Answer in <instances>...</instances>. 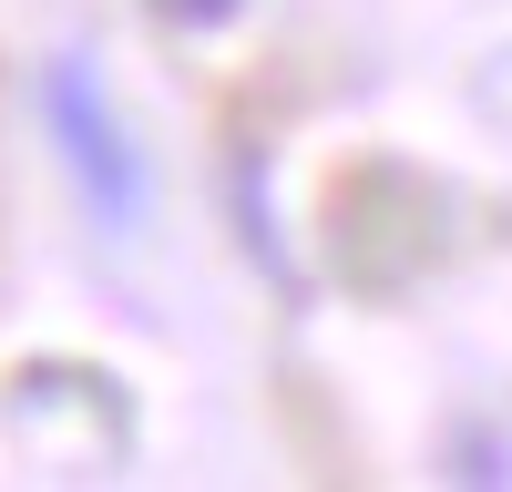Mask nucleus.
I'll return each instance as SVG.
<instances>
[{"label": "nucleus", "mask_w": 512, "mask_h": 492, "mask_svg": "<svg viewBox=\"0 0 512 492\" xmlns=\"http://www.w3.org/2000/svg\"><path fill=\"white\" fill-rule=\"evenodd\" d=\"M154 21H175V31H216V21H236L246 0H144Z\"/></svg>", "instance_id": "obj_2"}, {"label": "nucleus", "mask_w": 512, "mask_h": 492, "mask_svg": "<svg viewBox=\"0 0 512 492\" xmlns=\"http://www.w3.org/2000/svg\"><path fill=\"white\" fill-rule=\"evenodd\" d=\"M41 123H52V144L72 164L82 205H93L103 226H144V154L123 134V113L103 103V82L82 62H41Z\"/></svg>", "instance_id": "obj_1"}]
</instances>
